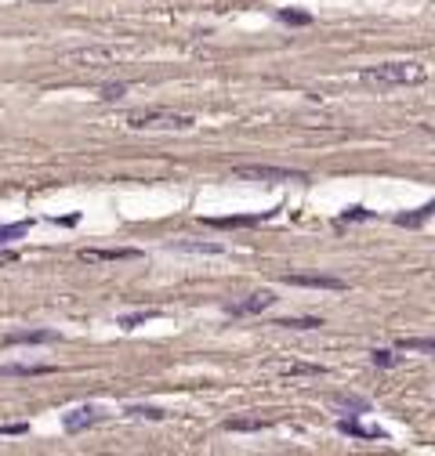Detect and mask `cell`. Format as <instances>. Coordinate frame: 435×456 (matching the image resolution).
I'll use <instances>...</instances> for the list:
<instances>
[{"instance_id":"obj_1","label":"cell","mask_w":435,"mask_h":456,"mask_svg":"<svg viewBox=\"0 0 435 456\" xmlns=\"http://www.w3.org/2000/svg\"><path fill=\"white\" fill-rule=\"evenodd\" d=\"M363 83H378V87H402V83H424L428 69L421 62H381L359 73Z\"/></svg>"},{"instance_id":"obj_2","label":"cell","mask_w":435,"mask_h":456,"mask_svg":"<svg viewBox=\"0 0 435 456\" xmlns=\"http://www.w3.org/2000/svg\"><path fill=\"white\" fill-rule=\"evenodd\" d=\"M196 124L185 112H167V109H135L128 112V127L131 131H189Z\"/></svg>"},{"instance_id":"obj_3","label":"cell","mask_w":435,"mask_h":456,"mask_svg":"<svg viewBox=\"0 0 435 456\" xmlns=\"http://www.w3.org/2000/svg\"><path fill=\"white\" fill-rule=\"evenodd\" d=\"M243 181H305V170H290V167H236L232 170Z\"/></svg>"},{"instance_id":"obj_4","label":"cell","mask_w":435,"mask_h":456,"mask_svg":"<svg viewBox=\"0 0 435 456\" xmlns=\"http://www.w3.org/2000/svg\"><path fill=\"white\" fill-rule=\"evenodd\" d=\"M102 420V409L98 406H77L73 413H66V431L69 435H80V431H87V428H95V423Z\"/></svg>"},{"instance_id":"obj_5","label":"cell","mask_w":435,"mask_h":456,"mask_svg":"<svg viewBox=\"0 0 435 456\" xmlns=\"http://www.w3.org/2000/svg\"><path fill=\"white\" fill-rule=\"evenodd\" d=\"M113 51L109 47H77V51H69L66 54V62H73V66H91V69H98V66H109L113 62Z\"/></svg>"},{"instance_id":"obj_6","label":"cell","mask_w":435,"mask_h":456,"mask_svg":"<svg viewBox=\"0 0 435 456\" xmlns=\"http://www.w3.org/2000/svg\"><path fill=\"white\" fill-rule=\"evenodd\" d=\"M276 304V293L272 290H258V293H251L247 300H239V304H229V315H258V312H265V308H272Z\"/></svg>"},{"instance_id":"obj_7","label":"cell","mask_w":435,"mask_h":456,"mask_svg":"<svg viewBox=\"0 0 435 456\" xmlns=\"http://www.w3.org/2000/svg\"><path fill=\"white\" fill-rule=\"evenodd\" d=\"M337 431H341V435H352V438H374V442H388V435H385V431H378V428H363V423H359L356 416H349V420H337Z\"/></svg>"},{"instance_id":"obj_8","label":"cell","mask_w":435,"mask_h":456,"mask_svg":"<svg viewBox=\"0 0 435 456\" xmlns=\"http://www.w3.org/2000/svg\"><path fill=\"white\" fill-rule=\"evenodd\" d=\"M142 257L138 250H80V261L87 264H98V261H135Z\"/></svg>"},{"instance_id":"obj_9","label":"cell","mask_w":435,"mask_h":456,"mask_svg":"<svg viewBox=\"0 0 435 456\" xmlns=\"http://www.w3.org/2000/svg\"><path fill=\"white\" fill-rule=\"evenodd\" d=\"M51 341H58L55 329H22L8 337V344H51Z\"/></svg>"},{"instance_id":"obj_10","label":"cell","mask_w":435,"mask_h":456,"mask_svg":"<svg viewBox=\"0 0 435 456\" xmlns=\"http://www.w3.org/2000/svg\"><path fill=\"white\" fill-rule=\"evenodd\" d=\"M44 373H55V366H26V362L0 366V377H44Z\"/></svg>"},{"instance_id":"obj_11","label":"cell","mask_w":435,"mask_h":456,"mask_svg":"<svg viewBox=\"0 0 435 456\" xmlns=\"http://www.w3.org/2000/svg\"><path fill=\"white\" fill-rule=\"evenodd\" d=\"M290 286H320V290H341L345 283L341 279H330V276H287Z\"/></svg>"},{"instance_id":"obj_12","label":"cell","mask_w":435,"mask_h":456,"mask_svg":"<svg viewBox=\"0 0 435 456\" xmlns=\"http://www.w3.org/2000/svg\"><path fill=\"white\" fill-rule=\"evenodd\" d=\"M174 250H185V254H225L222 242H196V239H181V242H174Z\"/></svg>"},{"instance_id":"obj_13","label":"cell","mask_w":435,"mask_h":456,"mask_svg":"<svg viewBox=\"0 0 435 456\" xmlns=\"http://www.w3.org/2000/svg\"><path fill=\"white\" fill-rule=\"evenodd\" d=\"M334 409H345L349 416H363V413H370V402L366 399H352V394H337Z\"/></svg>"},{"instance_id":"obj_14","label":"cell","mask_w":435,"mask_h":456,"mask_svg":"<svg viewBox=\"0 0 435 456\" xmlns=\"http://www.w3.org/2000/svg\"><path fill=\"white\" fill-rule=\"evenodd\" d=\"M431 214H435V203H424L421 210H414V214H399L395 225H402V228H417V225H424Z\"/></svg>"},{"instance_id":"obj_15","label":"cell","mask_w":435,"mask_h":456,"mask_svg":"<svg viewBox=\"0 0 435 456\" xmlns=\"http://www.w3.org/2000/svg\"><path fill=\"white\" fill-rule=\"evenodd\" d=\"M29 228H33V221H15V225H0V247H4V242H11V239H18V235H26Z\"/></svg>"},{"instance_id":"obj_16","label":"cell","mask_w":435,"mask_h":456,"mask_svg":"<svg viewBox=\"0 0 435 456\" xmlns=\"http://www.w3.org/2000/svg\"><path fill=\"white\" fill-rule=\"evenodd\" d=\"M402 351H421V355H431L435 351V341H417V337H402L399 341Z\"/></svg>"},{"instance_id":"obj_17","label":"cell","mask_w":435,"mask_h":456,"mask_svg":"<svg viewBox=\"0 0 435 456\" xmlns=\"http://www.w3.org/2000/svg\"><path fill=\"white\" fill-rule=\"evenodd\" d=\"M279 22H287V25H312V15H308V11H290V8H283V11H279Z\"/></svg>"},{"instance_id":"obj_18","label":"cell","mask_w":435,"mask_h":456,"mask_svg":"<svg viewBox=\"0 0 435 456\" xmlns=\"http://www.w3.org/2000/svg\"><path fill=\"white\" fill-rule=\"evenodd\" d=\"M229 431H261L265 420H225Z\"/></svg>"},{"instance_id":"obj_19","label":"cell","mask_w":435,"mask_h":456,"mask_svg":"<svg viewBox=\"0 0 435 456\" xmlns=\"http://www.w3.org/2000/svg\"><path fill=\"white\" fill-rule=\"evenodd\" d=\"M157 315H160V312H135V315H123L120 326H123V329H135V326H142L145 319H157Z\"/></svg>"},{"instance_id":"obj_20","label":"cell","mask_w":435,"mask_h":456,"mask_svg":"<svg viewBox=\"0 0 435 456\" xmlns=\"http://www.w3.org/2000/svg\"><path fill=\"white\" fill-rule=\"evenodd\" d=\"M276 326H287V329H316V326H323V319H283V322H276Z\"/></svg>"},{"instance_id":"obj_21","label":"cell","mask_w":435,"mask_h":456,"mask_svg":"<svg viewBox=\"0 0 435 456\" xmlns=\"http://www.w3.org/2000/svg\"><path fill=\"white\" fill-rule=\"evenodd\" d=\"M128 413H131V416H145V420H164V416H167V413L157 409V406H131Z\"/></svg>"},{"instance_id":"obj_22","label":"cell","mask_w":435,"mask_h":456,"mask_svg":"<svg viewBox=\"0 0 435 456\" xmlns=\"http://www.w3.org/2000/svg\"><path fill=\"white\" fill-rule=\"evenodd\" d=\"M341 221H374V210H366V206H352L341 214Z\"/></svg>"},{"instance_id":"obj_23","label":"cell","mask_w":435,"mask_h":456,"mask_svg":"<svg viewBox=\"0 0 435 456\" xmlns=\"http://www.w3.org/2000/svg\"><path fill=\"white\" fill-rule=\"evenodd\" d=\"M98 95H102L106 102H116V98H123V95H128V83H106V87L98 90Z\"/></svg>"},{"instance_id":"obj_24","label":"cell","mask_w":435,"mask_h":456,"mask_svg":"<svg viewBox=\"0 0 435 456\" xmlns=\"http://www.w3.org/2000/svg\"><path fill=\"white\" fill-rule=\"evenodd\" d=\"M374 362H378V366H385V370L399 366V358H395V351H374Z\"/></svg>"},{"instance_id":"obj_25","label":"cell","mask_w":435,"mask_h":456,"mask_svg":"<svg viewBox=\"0 0 435 456\" xmlns=\"http://www.w3.org/2000/svg\"><path fill=\"white\" fill-rule=\"evenodd\" d=\"M29 428L26 423H4V428H0V435H26Z\"/></svg>"},{"instance_id":"obj_26","label":"cell","mask_w":435,"mask_h":456,"mask_svg":"<svg viewBox=\"0 0 435 456\" xmlns=\"http://www.w3.org/2000/svg\"><path fill=\"white\" fill-rule=\"evenodd\" d=\"M15 261H18L15 250H4V247H0V264H15Z\"/></svg>"},{"instance_id":"obj_27","label":"cell","mask_w":435,"mask_h":456,"mask_svg":"<svg viewBox=\"0 0 435 456\" xmlns=\"http://www.w3.org/2000/svg\"><path fill=\"white\" fill-rule=\"evenodd\" d=\"M287 373H294V377H298V373H323V370H320V366H290Z\"/></svg>"},{"instance_id":"obj_28","label":"cell","mask_w":435,"mask_h":456,"mask_svg":"<svg viewBox=\"0 0 435 456\" xmlns=\"http://www.w3.org/2000/svg\"><path fill=\"white\" fill-rule=\"evenodd\" d=\"M33 4H55V0H33Z\"/></svg>"}]
</instances>
